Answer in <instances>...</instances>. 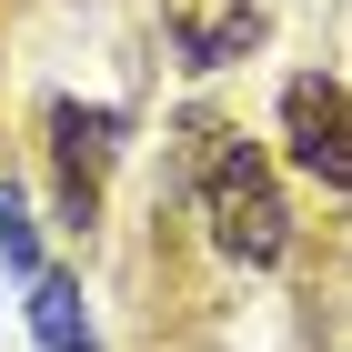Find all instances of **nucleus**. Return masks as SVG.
Listing matches in <instances>:
<instances>
[{
  "instance_id": "nucleus-6",
  "label": "nucleus",
  "mask_w": 352,
  "mask_h": 352,
  "mask_svg": "<svg viewBox=\"0 0 352 352\" xmlns=\"http://www.w3.org/2000/svg\"><path fill=\"white\" fill-rule=\"evenodd\" d=\"M0 262L21 272V282L51 272V262H41V232H30V212H21V191H10V182H0Z\"/></svg>"
},
{
  "instance_id": "nucleus-3",
  "label": "nucleus",
  "mask_w": 352,
  "mask_h": 352,
  "mask_svg": "<svg viewBox=\"0 0 352 352\" xmlns=\"http://www.w3.org/2000/svg\"><path fill=\"white\" fill-rule=\"evenodd\" d=\"M282 151H292L302 182L352 191V91L322 81V71H292L282 81Z\"/></svg>"
},
{
  "instance_id": "nucleus-5",
  "label": "nucleus",
  "mask_w": 352,
  "mask_h": 352,
  "mask_svg": "<svg viewBox=\"0 0 352 352\" xmlns=\"http://www.w3.org/2000/svg\"><path fill=\"white\" fill-rule=\"evenodd\" d=\"M21 312H30V342L41 352H101L91 342V302H81V282H71V272H41V282H21Z\"/></svg>"
},
{
  "instance_id": "nucleus-2",
  "label": "nucleus",
  "mask_w": 352,
  "mask_h": 352,
  "mask_svg": "<svg viewBox=\"0 0 352 352\" xmlns=\"http://www.w3.org/2000/svg\"><path fill=\"white\" fill-rule=\"evenodd\" d=\"M121 141H131V111H111V101H51L41 111V151H51V191H60V221H71V232L101 221V191H111Z\"/></svg>"
},
{
  "instance_id": "nucleus-4",
  "label": "nucleus",
  "mask_w": 352,
  "mask_h": 352,
  "mask_svg": "<svg viewBox=\"0 0 352 352\" xmlns=\"http://www.w3.org/2000/svg\"><path fill=\"white\" fill-rule=\"evenodd\" d=\"M162 41L182 71H232L262 51V0H162Z\"/></svg>"
},
{
  "instance_id": "nucleus-1",
  "label": "nucleus",
  "mask_w": 352,
  "mask_h": 352,
  "mask_svg": "<svg viewBox=\"0 0 352 352\" xmlns=\"http://www.w3.org/2000/svg\"><path fill=\"white\" fill-rule=\"evenodd\" d=\"M191 201L212 221V252L242 272H272L292 252V201H282V171L242 121H191Z\"/></svg>"
}]
</instances>
